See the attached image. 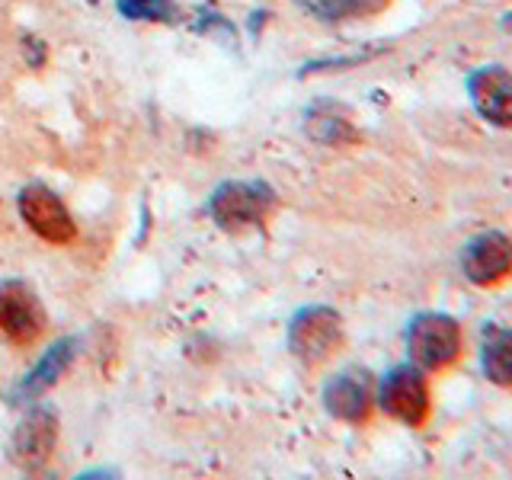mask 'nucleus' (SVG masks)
<instances>
[{"mask_svg": "<svg viewBox=\"0 0 512 480\" xmlns=\"http://www.w3.org/2000/svg\"><path fill=\"white\" fill-rule=\"evenodd\" d=\"M407 352L416 368L423 372H445L464 352L461 324L452 314L426 311L416 314L407 327Z\"/></svg>", "mask_w": 512, "mask_h": 480, "instance_id": "1", "label": "nucleus"}, {"mask_svg": "<svg viewBox=\"0 0 512 480\" xmlns=\"http://www.w3.org/2000/svg\"><path fill=\"white\" fill-rule=\"evenodd\" d=\"M468 96L480 119L496 128H512V74L500 64H484L468 77Z\"/></svg>", "mask_w": 512, "mask_h": 480, "instance_id": "10", "label": "nucleus"}, {"mask_svg": "<svg viewBox=\"0 0 512 480\" xmlns=\"http://www.w3.org/2000/svg\"><path fill=\"white\" fill-rule=\"evenodd\" d=\"M461 272L477 288H493L512 276V237L503 231H484L461 250Z\"/></svg>", "mask_w": 512, "mask_h": 480, "instance_id": "6", "label": "nucleus"}, {"mask_svg": "<svg viewBox=\"0 0 512 480\" xmlns=\"http://www.w3.org/2000/svg\"><path fill=\"white\" fill-rule=\"evenodd\" d=\"M276 208V192L263 183H224L212 196V215L224 231H247L263 224Z\"/></svg>", "mask_w": 512, "mask_h": 480, "instance_id": "5", "label": "nucleus"}, {"mask_svg": "<svg viewBox=\"0 0 512 480\" xmlns=\"http://www.w3.org/2000/svg\"><path fill=\"white\" fill-rule=\"evenodd\" d=\"M26 48H29V64L32 68H39V64L45 61V45L42 42L36 45V39H26Z\"/></svg>", "mask_w": 512, "mask_h": 480, "instance_id": "16", "label": "nucleus"}, {"mask_svg": "<svg viewBox=\"0 0 512 480\" xmlns=\"http://www.w3.org/2000/svg\"><path fill=\"white\" fill-rule=\"evenodd\" d=\"M480 368L496 388H512V330L490 327L480 346Z\"/></svg>", "mask_w": 512, "mask_h": 480, "instance_id": "12", "label": "nucleus"}, {"mask_svg": "<svg viewBox=\"0 0 512 480\" xmlns=\"http://www.w3.org/2000/svg\"><path fill=\"white\" fill-rule=\"evenodd\" d=\"M324 407L330 416L349 426H362L372 420L375 410V381L365 368H346L324 384Z\"/></svg>", "mask_w": 512, "mask_h": 480, "instance_id": "8", "label": "nucleus"}, {"mask_svg": "<svg viewBox=\"0 0 512 480\" xmlns=\"http://www.w3.org/2000/svg\"><path fill=\"white\" fill-rule=\"evenodd\" d=\"M116 4L128 20H154V23L176 20V4H170V0H116Z\"/></svg>", "mask_w": 512, "mask_h": 480, "instance_id": "15", "label": "nucleus"}, {"mask_svg": "<svg viewBox=\"0 0 512 480\" xmlns=\"http://www.w3.org/2000/svg\"><path fill=\"white\" fill-rule=\"evenodd\" d=\"M48 327L45 308L26 282H0V340L26 349L36 346Z\"/></svg>", "mask_w": 512, "mask_h": 480, "instance_id": "4", "label": "nucleus"}, {"mask_svg": "<svg viewBox=\"0 0 512 480\" xmlns=\"http://www.w3.org/2000/svg\"><path fill=\"white\" fill-rule=\"evenodd\" d=\"M375 400L391 420L404 423L410 429H420L429 420V410H432L429 381L423 375V368H416V365L391 368V372L384 375Z\"/></svg>", "mask_w": 512, "mask_h": 480, "instance_id": "3", "label": "nucleus"}, {"mask_svg": "<svg viewBox=\"0 0 512 480\" xmlns=\"http://www.w3.org/2000/svg\"><path fill=\"white\" fill-rule=\"evenodd\" d=\"M343 340H346L343 317L333 308H324V304L298 311L292 327H288V349H292V356L308 368L330 362L336 352H340Z\"/></svg>", "mask_w": 512, "mask_h": 480, "instance_id": "2", "label": "nucleus"}, {"mask_svg": "<svg viewBox=\"0 0 512 480\" xmlns=\"http://www.w3.org/2000/svg\"><path fill=\"white\" fill-rule=\"evenodd\" d=\"M304 128L317 144H327V148H346V144L359 141V128L352 125V116L336 103H317L308 112Z\"/></svg>", "mask_w": 512, "mask_h": 480, "instance_id": "11", "label": "nucleus"}, {"mask_svg": "<svg viewBox=\"0 0 512 480\" xmlns=\"http://www.w3.org/2000/svg\"><path fill=\"white\" fill-rule=\"evenodd\" d=\"M503 26H506V29H512V13H506V16H503Z\"/></svg>", "mask_w": 512, "mask_h": 480, "instance_id": "17", "label": "nucleus"}, {"mask_svg": "<svg viewBox=\"0 0 512 480\" xmlns=\"http://www.w3.org/2000/svg\"><path fill=\"white\" fill-rule=\"evenodd\" d=\"M55 445H58V416L39 407L16 426L10 439V461L26 474H39L52 461Z\"/></svg>", "mask_w": 512, "mask_h": 480, "instance_id": "7", "label": "nucleus"}, {"mask_svg": "<svg viewBox=\"0 0 512 480\" xmlns=\"http://www.w3.org/2000/svg\"><path fill=\"white\" fill-rule=\"evenodd\" d=\"M71 359H74V340L55 343L52 349L45 352V359L36 368H32V372L26 375V381L20 384V397L32 400V397H39L42 391H48L61 378L64 368L71 365Z\"/></svg>", "mask_w": 512, "mask_h": 480, "instance_id": "13", "label": "nucleus"}, {"mask_svg": "<svg viewBox=\"0 0 512 480\" xmlns=\"http://www.w3.org/2000/svg\"><path fill=\"white\" fill-rule=\"evenodd\" d=\"M20 215L29 224L32 234H39L42 240H48V244H55V247L71 244L77 237V224L71 212L64 208V202L55 192L45 186H26L20 192Z\"/></svg>", "mask_w": 512, "mask_h": 480, "instance_id": "9", "label": "nucleus"}, {"mask_svg": "<svg viewBox=\"0 0 512 480\" xmlns=\"http://www.w3.org/2000/svg\"><path fill=\"white\" fill-rule=\"evenodd\" d=\"M304 10H311L317 20H349V16H368L378 13L388 0H298Z\"/></svg>", "mask_w": 512, "mask_h": 480, "instance_id": "14", "label": "nucleus"}]
</instances>
